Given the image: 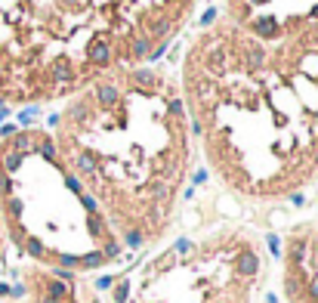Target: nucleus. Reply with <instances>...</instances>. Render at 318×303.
Returning <instances> with one entry per match:
<instances>
[{"instance_id":"f03ea898","label":"nucleus","mask_w":318,"mask_h":303,"mask_svg":"<svg viewBox=\"0 0 318 303\" xmlns=\"http://www.w3.org/2000/svg\"><path fill=\"white\" fill-rule=\"evenodd\" d=\"M127 291H130V284H127V281H124V284H120V288H118V294H114V297H118V303H124V300H127Z\"/></svg>"},{"instance_id":"f257e3e1","label":"nucleus","mask_w":318,"mask_h":303,"mask_svg":"<svg viewBox=\"0 0 318 303\" xmlns=\"http://www.w3.org/2000/svg\"><path fill=\"white\" fill-rule=\"evenodd\" d=\"M256 269H260V263H256V257H254L250 251L238 257V272H241V275H256Z\"/></svg>"}]
</instances>
